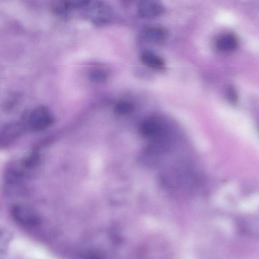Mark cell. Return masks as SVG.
Segmentation results:
<instances>
[{
	"mask_svg": "<svg viewBox=\"0 0 259 259\" xmlns=\"http://www.w3.org/2000/svg\"><path fill=\"white\" fill-rule=\"evenodd\" d=\"M226 96L228 101L232 103H235L237 101V94L232 85H230L227 88Z\"/></svg>",
	"mask_w": 259,
	"mask_h": 259,
	"instance_id": "cell-10",
	"label": "cell"
},
{
	"mask_svg": "<svg viewBox=\"0 0 259 259\" xmlns=\"http://www.w3.org/2000/svg\"><path fill=\"white\" fill-rule=\"evenodd\" d=\"M133 108L132 103L127 101H122L118 103L116 106V110L119 113H125Z\"/></svg>",
	"mask_w": 259,
	"mask_h": 259,
	"instance_id": "cell-9",
	"label": "cell"
},
{
	"mask_svg": "<svg viewBox=\"0 0 259 259\" xmlns=\"http://www.w3.org/2000/svg\"><path fill=\"white\" fill-rule=\"evenodd\" d=\"M11 212L15 221L22 226L33 227L40 223V218L37 212L27 205H16L13 207Z\"/></svg>",
	"mask_w": 259,
	"mask_h": 259,
	"instance_id": "cell-1",
	"label": "cell"
},
{
	"mask_svg": "<svg viewBox=\"0 0 259 259\" xmlns=\"http://www.w3.org/2000/svg\"><path fill=\"white\" fill-rule=\"evenodd\" d=\"M91 77L93 80L97 82L105 81L108 77L107 72L103 69H96L91 74Z\"/></svg>",
	"mask_w": 259,
	"mask_h": 259,
	"instance_id": "cell-8",
	"label": "cell"
},
{
	"mask_svg": "<svg viewBox=\"0 0 259 259\" xmlns=\"http://www.w3.org/2000/svg\"><path fill=\"white\" fill-rule=\"evenodd\" d=\"M141 62L146 67L158 71L165 68L163 59L157 54L149 51L143 52L140 56Z\"/></svg>",
	"mask_w": 259,
	"mask_h": 259,
	"instance_id": "cell-6",
	"label": "cell"
},
{
	"mask_svg": "<svg viewBox=\"0 0 259 259\" xmlns=\"http://www.w3.org/2000/svg\"><path fill=\"white\" fill-rule=\"evenodd\" d=\"M143 39L151 44H159L167 36L166 30L160 26H150L145 28L141 33Z\"/></svg>",
	"mask_w": 259,
	"mask_h": 259,
	"instance_id": "cell-4",
	"label": "cell"
},
{
	"mask_svg": "<svg viewBox=\"0 0 259 259\" xmlns=\"http://www.w3.org/2000/svg\"><path fill=\"white\" fill-rule=\"evenodd\" d=\"M217 50L222 53H231L235 51L238 46L237 38L232 33H227L220 35L215 41Z\"/></svg>",
	"mask_w": 259,
	"mask_h": 259,
	"instance_id": "cell-5",
	"label": "cell"
},
{
	"mask_svg": "<svg viewBox=\"0 0 259 259\" xmlns=\"http://www.w3.org/2000/svg\"><path fill=\"white\" fill-rule=\"evenodd\" d=\"M163 5L158 1L145 0L139 2L138 12L143 18H154L161 15L164 12Z\"/></svg>",
	"mask_w": 259,
	"mask_h": 259,
	"instance_id": "cell-3",
	"label": "cell"
},
{
	"mask_svg": "<svg viewBox=\"0 0 259 259\" xmlns=\"http://www.w3.org/2000/svg\"><path fill=\"white\" fill-rule=\"evenodd\" d=\"M22 127L17 123H14L8 125L4 130V133L2 135V140L4 142L7 140L10 141L17 138L21 133Z\"/></svg>",
	"mask_w": 259,
	"mask_h": 259,
	"instance_id": "cell-7",
	"label": "cell"
},
{
	"mask_svg": "<svg viewBox=\"0 0 259 259\" xmlns=\"http://www.w3.org/2000/svg\"><path fill=\"white\" fill-rule=\"evenodd\" d=\"M53 116L47 108L38 106L30 112L28 124L32 131L40 132L50 127L53 123Z\"/></svg>",
	"mask_w": 259,
	"mask_h": 259,
	"instance_id": "cell-2",
	"label": "cell"
}]
</instances>
